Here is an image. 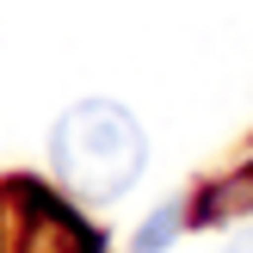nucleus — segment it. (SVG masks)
I'll return each instance as SVG.
<instances>
[{
	"mask_svg": "<svg viewBox=\"0 0 253 253\" xmlns=\"http://www.w3.org/2000/svg\"><path fill=\"white\" fill-rule=\"evenodd\" d=\"M49 173L74 204H118L148 173V130L124 99L86 93L49 124Z\"/></svg>",
	"mask_w": 253,
	"mask_h": 253,
	"instance_id": "f257e3e1",
	"label": "nucleus"
},
{
	"mask_svg": "<svg viewBox=\"0 0 253 253\" xmlns=\"http://www.w3.org/2000/svg\"><path fill=\"white\" fill-rule=\"evenodd\" d=\"M192 222V210H185V198H167V204L148 210V222L136 229V253H167L173 241H179V229Z\"/></svg>",
	"mask_w": 253,
	"mask_h": 253,
	"instance_id": "f03ea898",
	"label": "nucleus"
},
{
	"mask_svg": "<svg viewBox=\"0 0 253 253\" xmlns=\"http://www.w3.org/2000/svg\"><path fill=\"white\" fill-rule=\"evenodd\" d=\"M216 253H253V222H241V229H229Z\"/></svg>",
	"mask_w": 253,
	"mask_h": 253,
	"instance_id": "7ed1b4c3",
	"label": "nucleus"
}]
</instances>
